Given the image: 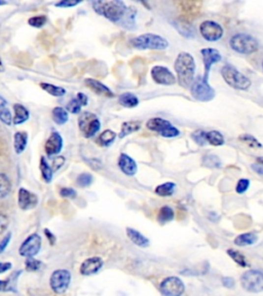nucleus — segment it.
I'll return each mask as SVG.
<instances>
[{
	"mask_svg": "<svg viewBox=\"0 0 263 296\" xmlns=\"http://www.w3.org/2000/svg\"><path fill=\"white\" fill-rule=\"evenodd\" d=\"M151 77L157 85L173 86L176 84V77L165 66H154L151 69Z\"/></svg>",
	"mask_w": 263,
	"mask_h": 296,
	"instance_id": "2eb2a0df",
	"label": "nucleus"
},
{
	"mask_svg": "<svg viewBox=\"0 0 263 296\" xmlns=\"http://www.w3.org/2000/svg\"><path fill=\"white\" fill-rule=\"evenodd\" d=\"M3 71H4V65L2 63L1 58H0V72H3Z\"/></svg>",
	"mask_w": 263,
	"mask_h": 296,
	"instance_id": "4d7b16f0",
	"label": "nucleus"
},
{
	"mask_svg": "<svg viewBox=\"0 0 263 296\" xmlns=\"http://www.w3.org/2000/svg\"><path fill=\"white\" fill-rule=\"evenodd\" d=\"M146 127L148 130L156 132L165 138H175L180 135V131L176 127H174L169 120L161 118H150L146 122Z\"/></svg>",
	"mask_w": 263,
	"mask_h": 296,
	"instance_id": "423d86ee",
	"label": "nucleus"
},
{
	"mask_svg": "<svg viewBox=\"0 0 263 296\" xmlns=\"http://www.w3.org/2000/svg\"><path fill=\"white\" fill-rule=\"evenodd\" d=\"M175 213L173 209L169 206H164L159 210L157 214V221L159 224H166L168 222H171L174 219Z\"/></svg>",
	"mask_w": 263,
	"mask_h": 296,
	"instance_id": "2f4dec72",
	"label": "nucleus"
},
{
	"mask_svg": "<svg viewBox=\"0 0 263 296\" xmlns=\"http://www.w3.org/2000/svg\"><path fill=\"white\" fill-rule=\"evenodd\" d=\"M28 145V134L26 132H17L14 135V148L17 154H22Z\"/></svg>",
	"mask_w": 263,
	"mask_h": 296,
	"instance_id": "5701e85b",
	"label": "nucleus"
},
{
	"mask_svg": "<svg viewBox=\"0 0 263 296\" xmlns=\"http://www.w3.org/2000/svg\"><path fill=\"white\" fill-rule=\"evenodd\" d=\"M204 165H205L207 167H211V168H220L221 167V161H220V158L217 155L209 154V155L205 156Z\"/></svg>",
	"mask_w": 263,
	"mask_h": 296,
	"instance_id": "79ce46f5",
	"label": "nucleus"
},
{
	"mask_svg": "<svg viewBox=\"0 0 263 296\" xmlns=\"http://www.w3.org/2000/svg\"><path fill=\"white\" fill-rule=\"evenodd\" d=\"M40 88L45 93H48L54 97H63L66 95V89L64 88L55 86L49 83H41Z\"/></svg>",
	"mask_w": 263,
	"mask_h": 296,
	"instance_id": "473e14b6",
	"label": "nucleus"
},
{
	"mask_svg": "<svg viewBox=\"0 0 263 296\" xmlns=\"http://www.w3.org/2000/svg\"><path fill=\"white\" fill-rule=\"evenodd\" d=\"M88 103V98L84 93H78L75 98L71 99L68 104L66 105V110L68 113H72V115H78L82 111L83 106H87Z\"/></svg>",
	"mask_w": 263,
	"mask_h": 296,
	"instance_id": "aec40b11",
	"label": "nucleus"
},
{
	"mask_svg": "<svg viewBox=\"0 0 263 296\" xmlns=\"http://www.w3.org/2000/svg\"><path fill=\"white\" fill-rule=\"evenodd\" d=\"M127 236L129 237L130 240L137 246H139L141 248H147L149 246L150 242L148 238L143 236L141 233H139L138 231H136L134 229H131V227H128L127 229Z\"/></svg>",
	"mask_w": 263,
	"mask_h": 296,
	"instance_id": "4be33fe9",
	"label": "nucleus"
},
{
	"mask_svg": "<svg viewBox=\"0 0 263 296\" xmlns=\"http://www.w3.org/2000/svg\"><path fill=\"white\" fill-rule=\"evenodd\" d=\"M118 167L121 170V172L128 176H134L137 173V170H138L137 163L130 155L125 153H121L119 155Z\"/></svg>",
	"mask_w": 263,
	"mask_h": 296,
	"instance_id": "6ab92c4d",
	"label": "nucleus"
},
{
	"mask_svg": "<svg viewBox=\"0 0 263 296\" xmlns=\"http://www.w3.org/2000/svg\"><path fill=\"white\" fill-rule=\"evenodd\" d=\"M71 283V274L69 270L61 268L56 269L50 278V285L56 294H64Z\"/></svg>",
	"mask_w": 263,
	"mask_h": 296,
	"instance_id": "6e6552de",
	"label": "nucleus"
},
{
	"mask_svg": "<svg viewBox=\"0 0 263 296\" xmlns=\"http://www.w3.org/2000/svg\"><path fill=\"white\" fill-rule=\"evenodd\" d=\"M25 267L27 271H36L41 267V261L35 259L34 257H29L26 259Z\"/></svg>",
	"mask_w": 263,
	"mask_h": 296,
	"instance_id": "37998d69",
	"label": "nucleus"
},
{
	"mask_svg": "<svg viewBox=\"0 0 263 296\" xmlns=\"http://www.w3.org/2000/svg\"><path fill=\"white\" fill-rule=\"evenodd\" d=\"M44 234H45V236L49 237V241L51 242V245H54L55 242H56V237L48 229L44 230Z\"/></svg>",
	"mask_w": 263,
	"mask_h": 296,
	"instance_id": "6e6d98bb",
	"label": "nucleus"
},
{
	"mask_svg": "<svg viewBox=\"0 0 263 296\" xmlns=\"http://www.w3.org/2000/svg\"><path fill=\"white\" fill-rule=\"evenodd\" d=\"M11 288H14L13 285H11L10 280L6 281H1L0 280V292H6V291H14Z\"/></svg>",
	"mask_w": 263,
	"mask_h": 296,
	"instance_id": "8fccbe9b",
	"label": "nucleus"
},
{
	"mask_svg": "<svg viewBox=\"0 0 263 296\" xmlns=\"http://www.w3.org/2000/svg\"><path fill=\"white\" fill-rule=\"evenodd\" d=\"M159 288L164 296H181L185 291L184 283L177 277L166 278Z\"/></svg>",
	"mask_w": 263,
	"mask_h": 296,
	"instance_id": "f8f14e48",
	"label": "nucleus"
},
{
	"mask_svg": "<svg viewBox=\"0 0 263 296\" xmlns=\"http://www.w3.org/2000/svg\"><path fill=\"white\" fill-rule=\"evenodd\" d=\"M10 238H11V233H8L1 241H0V254H1L4 250L6 249V247L8 246L9 242H10Z\"/></svg>",
	"mask_w": 263,
	"mask_h": 296,
	"instance_id": "3c124183",
	"label": "nucleus"
},
{
	"mask_svg": "<svg viewBox=\"0 0 263 296\" xmlns=\"http://www.w3.org/2000/svg\"><path fill=\"white\" fill-rule=\"evenodd\" d=\"M104 266V261L101 257L94 256L86 259L81 266L79 271L83 276H91L95 275Z\"/></svg>",
	"mask_w": 263,
	"mask_h": 296,
	"instance_id": "a211bd4d",
	"label": "nucleus"
},
{
	"mask_svg": "<svg viewBox=\"0 0 263 296\" xmlns=\"http://www.w3.org/2000/svg\"><path fill=\"white\" fill-rule=\"evenodd\" d=\"M201 54L203 56V61H204V66H205V72H204L203 79L205 82H208L212 65L215 63L220 62L222 57L218 51L215 49H212V48L203 49L201 51Z\"/></svg>",
	"mask_w": 263,
	"mask_h": 296,
	"instance_id": "4468645a",
	"label": "nucleus"
},
{
	"mask_svg": "<svg viewBox=\"0 0 263 296\" xmlns=\"http://www.w3.org/2000/svg\"><path fill=\"white\" fill-rule=\"evenodd\" d=\"M191 95L198 101L209 102L215 97V89L203 77H198L191 85Z\"/></svg>",
	"mask_w": 263,
	"mask_h": 296,
	"instance_id": "9d476101",
	"label": "nucleus"
},
{
	"mask_svg": "<svg viewBox=\"0 0 263 296\" xmlns=\"http://www.w3.org/2000/svg\"><path fill=\"white\" fill-rule=\"evenodd\" d=\"M230 45L234 52L243 55L253 54L259 48L258 41L246 33H237L234 35L230 40Z\"/></svg>",
	"mask_w": 263,
	"mask_h": 296,
	"instance_id": "39448f33",
	"label": "nucleus"
},
{
	"mask_svg": "<svg viewBox=\"0 0 263 296\" xmlns=\"http://www.w3.org/2000/svg\"><path fill=\"white\" fill-rule=\"evenodd\" d=\"M131 44L138 50H155L164 51L169 47V42L166 38L152 33H146L131 40Z\"/></svg>",
	"mask_w": 263,
	"mask_h": 296,
	"instance_id": "7ed1b4c3",
	"label": "nucleus"
},
{
	"mask_svg": "<svg viewBox=\"0 0 263 296\" xmlns=\"http://www.w3.org/2000/svg\"><path fill=\"white\" fill-rule=\"evenodd\" d=\"M257 162H258L260 165L263 166V157H258V158H257Z\"/></svg>",
	"mask_w": 263,
	"mask_h": 296,
	"instance_id": "13d9d810",
	"label": "nucleus"
},
{
	"mask_svg": "<svg viewBox=\"0 0 263 296\" xmlns=\"http://www.w3.org/2000/svg\"><path fill=\"white\" fill-rule=\"evenodd\" d=\"M119 104L125 108H135L139 105V99L132 93H123L118 98Z\"/></svg>",
	"mask_w": 263,
	"mask_h": 296,
	"instance_id": "c756f323",
	"label": "nucleus"
},
{
	"mask_svg": "<svg viewBox=\"0 0 263 296\" xmlns=\"http://www.w3.org/2000/svg\"><path fill=\"white\" fill-rule=\"evenodd\" d=\"M238 139L242 142L246 143L249 147L254 148V149H258V148H262V144L255 138L253 136H251L249 134H243L238 137Z\"/></svg>",
	"mask_w": 263,
	"mask_h": 296,
	"instance_id": "4c0bfd02",
	"label": "nucleus"
},
{
	"mask_svg": "<svg viewBox=\"0 0 263 296\" xmlns=\"http://www.w3.org/2000/svg\"><path fill=\"white\" fill-rule=\"evenodd\" d=\"M93 181H94L93 175L89 173H82L76 178V184L79 187H88L93 183Z\"/></svg>",
	"mask_w": 263,
	"mask_h": 296,
	"instance_id": "58836bf2",
	"label": "nucleus"
},
{
	"mask_svg": "<svg viewBox=\"0 0 263 296\" xmlns=\"http://www.w3.org/2000/svg\"><path fill=\"white\" fill-rule=\"evenodd\" d=\"M11 191L10 179L3 173H0V200L5 199Z\"/></svg>",
	"mask_w": 263,
	"mask_h": 296,
	"instance_id": "f704fd0d",
	"label": "nucleus"
},
{
	"mask_svg": "<svg viewBox=\"0 0 263 296\" xmlns=\"http://www.w3.org/2000/svg\"><path fill=\"white\" fill-rule=\"evenodd\" d=\"M227 254L230 255L231 258H233L239 266L246 267L248 266L245 256L243 254L239 253L238 251H236V250H234V249H228L227 250Z\"/></svg>",
	"mask_w": 263,
	"mask_h": 296,
	"instance_id": "ea45409f",
	"label": "nucleus"
},
{
	"mask_svg": "<svg viewBox=\"0 0 263 296\" xmlns=\"http://www.w3.org/2000/svg\"><path fill=\"white\" fill-rule=\"evenodd\" d=\"M202 36L208 41H217L223 36V28L218 23L213 21H205L200 26Z\"/></svg>",
	"mask_w": 263,
	"mask_h": 296,
	"instance_id": "ddd939ff",
	"label": "nucleus"
},
{
	"mask_svg": "<svg viewBox=\"0 0 263 296\" xmlns=\"http://www.w3.org/2000/svg\"><path fill=\"white\" fill-rule=\"evenodd\" d=\"M85 83H86V86L88 88H89L91 90H93L94 93H96L100 96L106 97V98H113L114 97L113 92L108 87H106L105 85H103L99 81H96V79H94V78H87L85 81Z\"/></svg>",
	"mask_w": 263,
	"mask_h": 296,
	"instance_id": "412c9836",
	"label": "nucleus"
},
{
	"mask_svg": "<svg viewBox=\"0 0 263 296\" xmlns=\"http://www.w3.org/2000/svg\"><path fill=\"white\" fill-rule=\"evenodd\" d=\"M242 287L251 293L263 291V271L251 269L246 271L241 278Z\"/></svg>",
	"mask_w": 263,
	"mask_h": 296,
	"instance_id": "1a4fd4ad",
	"label": "nucleus"
},
{
	"mask_svg": "<svg viewBox=\"0 0 263 296\" xmlns=\"http://www.w3.org/2000/svg\"><path fill=\"white\" fill-rule=\"evenodd\" d=\"M174 67L180 86L183 88L190 87L196 73V61L193 57L189 53H180L177 56Z\"/></svg>",
	"mask_w": 263,
	"mask_h": 296,
	"instance_id": "f257e3e1",
	"label": "nucleus"
},
{
	"mask_svg": "<svg viewBox=\"0 0 263 296\" xmlns=\"http://www.w3.org/2000/svg\"><path fill=\"white\" fill-rule=\"evenodd\" d=\"M249 186H250V181L248 179H245V178L239 179L236 184V187H235V191L237 193H244L247 191Z\"/></svg>",
	"mask_w": 263,
	"mask_h": 296,
	"instance_id": "a18cd8bd",
	"label": "nucleus"
},
{
	"mask_svg": "<svg viewBox=\"0 0 263 296\" xmlns=\"http://www.w3.org/2000/svg\"><path fill=\"white\" fill-rule=\"evenodd\" d=\"M175 187H176V184L173 183V182H166V183H164L162 185H158L155 188V192L157 196L170 197L174 193Z\"/></svg>",
	"mask_w": 263,
	"mask_h": 296,
	"instance_id": "e433bc0d",
	"label": "nucleus"
},
{
	"mask_svg": "<svg viewBox=\"0 0 263 296\" xmlns=\"http://www.w3.org/2000/svg\"><path fill=\"white\" fill-rule=\"evenodd\" d=\"M262 67H263V62H262Z\"/></svg>",
	"mask_w": 263,
	"mask_h": 296,
	"instance_id": "052dcab7",
	"label": "nucleus"
},
{
	"mask_svg": "<svg viewBox=\"0 0 263 296\" xmlns=\"http://www.w3.org/2000/svg\"><path fill=\"white\" fill-rule=\"evenodd\" d=\"M141 126H142L141 121H134V120L133 121H125V122L122 123L118 137L120 139H122V138L125 137V136H128L132 133L139 131Z\"/></svg>",
	"mask_w": 263,
	"mask_h": 296,
	"instance_id": "c85d7f7f",
	"label": "nucleus"
},
{
	"mask_svg": "<svg viewBox=\"0 0 263 296\" xmlns=\"http://www.w3.org/2000/svg\"><path fill=\"white\" fill-rule=\"evenodd\" d=\"M52 118L57 124L63 126L69 119V113L63 107H55L52 110Z\"/></svg>",
	"mask_w": 263,
	"mask_h": 296,
	"instance_id": "cd10ccee",
	"label": "nucleus"
},
{
	"mask_svg": "<svg viewBox=\"0 0 263 296\" xmlns=\"http://www.w3.org/2000/svg\"><path fill=\"white\" fill-rule=\"evenodd\" d=\"M0 120L6 126H10L13 123V116L8 108V103L2 96H0Z\"/></svg>",
	"mask_w": 263,
	"mask_h": 296,
	"instance_id": "a878e982",
	"label": "nucleus"
},
{
	"mask_svg": "<svg viewBox=\"0 0 263 296\" xmlns=\"http://www.w3.org/2000/svg\"><path fill=\"white\" fill-rule=\"evenodd\" d=\"M200 2H180V8L183 13V18L184 20H188L189 18H196L200 10Z\"/></svg>",
	"mask_w": 263,
	"mask_h": 296,
	"instance_id": "393cba45",
	"label": "nucleus"
},
{
	"mask_svg": "<svg viewBox=\"0 0 263 296\" xmlns=\"http://www.w3.org/2000/svg\"><path fill=\"white\" fill-rule=\"evenodd\" d=\"M10 268H11L10 263H0V274H3V272L9 270Z\"/></svg>",
	"mask_w": 263,
	"mask_h": 296,
	"instance_id": "864d4df0",
	"label": "nucleus"
},
{
	"mask_svg": "<svg viewBox=\"0 0 263 296\" xmlns=\"http://www.w3.org/2000/svg\"><path fill=\"white\" fill-rule=\"evenodd\" d=\"M76 195V191L70 187H63L60 190V196L64 199H75Z\"/></svg>",
	"mask_w": 263,
	"mask_h": 296,
	"instance_id": "49530a36",
	"label": "nucleus"
},
{
	"mask_svg": "<svg viewBox=\"0 0 263 296\" xmlns=\"http://www.w3.org/2000/svg\"><path fill=\"white\" fill-rule=\"evenodd\" d=\"M47 22H48V18L45 16H35L28 20V24L34 28H41L47 24Z\"/></svg>",
	"mask_w": 263,
	"mask_h": 296,
	"instance_id": "a19ab883",
	"label": "nucleus"
},
{
	"mask_svg": "<svg viewBox=\"0 0 263 296\" xmlns=\"http://www.w3.org/2000/svg\"><path fill=\"white\" fill-rule=\"evenodd\" d=\"M81 3V1H70V0H63V1H60V2H57L55 3V5L57 7H62V8H70V7H73L77 4Z\"/></svg>",
	"mask_w": 263,
	"mask_h": 296,
	"instance_id": "de8ad7c7",
	"label": "nucleus"
},
{
	"mask_svg": "<svg viewBox=\"0 0 263 296\" xmlns=\"http://www.w3.org/2000/svg\"><path fill=\"white\" fill-rule=\"evenodd\" d=\"M40 172H41V176L42 179L44 180V182H47V183H50L53 180L54 177V170L52 168V166H50V164L48 163L47 159H45L44 156H41L40 158Z\"/></svg>",
	"mask_w": 263,
	"mask_h": 296,
	"instance_id": "7c9ffc66",
	"label": "nucleus"
},
{
	"mask_svg": "<svg viewBox=\"0 0 263 296\" xmlns=\"http://www.w3.org/2000/svg\"><path fill=\"white\" fill-rule=\"evenodd\" d=\"M9 219L6 215L0 213V234H2L8 226Z\"/></svg>",
	"mask_w": 263,
	"mask_h": 296,
	"instance_id": "09e8293b",
	"label": "nucleus"
},
{
	"mask_svg": "<svg viewBox=\"0 0 263 296\" xmlns=\"http://www.w3.org/2000/svg\"><path fill=\"white\" fill-rule=\"evenodd\" d=\"M116 132H113L112 130H106L100 134L98 142L103 147H109L114 142V140H116Z\"/></svg>",
	"mask_w": 263,
	"mask_h": 296,
	"instance_id": "c9c22d12",
	"label": "nucleus"
},
{
	"mask_svg": "<svg viewBox=\"0 0 263 296\" xmlns=\"http://www.w3.org/2000/svg\"><path fill=\"white\" fill-rule=\"evenodd\" d=\"M258 241V237L254 233H246L237 236L234 238V244L238 247H246L253 245Z\"/></svg>",
	"mask_w": 263,
	"mask_h": 296,
	"instance_id": "bb28decb",
	"label": "nucleus"
},
{
	"mask_svg": "<svg viewBox=\"0 0 263 296\" xmlns=\"http://www.w3.org/2000/svg\"><path fill=\"white\" fill-rule=\"evenodd\" d=\"M42 240L38 234L30 235L26 240L23 242L19 248V254L22 257H34L37 255L41 249Z\"/></svg>",
	"mask_w": 263,
	"mask_h": 296,
	"instance_id": "9b49d317",
	"label": "nucleus"
},
{
	"mask_svg": "<svg viewBox=\"0 0 263 296\" xmlns=\"http://www.w3.org/2000/svg\"><path fill=\"white\" fill-rule=\"evenodd\" d=\"M221 75L224 82L233 89L246 90L251 87L250 79L230 64L222 67Z\"/></svg>",
	"mask_w": 263,
	"mask_h": 296,
	"instance_id": "20e7f679",
	"label": "nucleus"
},
{
	"mask_svg": "<svg viewBox=\"0 0 263 296\" xmlns=\"http://www.w3.org/2000/svg\"><path fill=\"white\" fill-rule=\"evenodd\" d=\"M14 111H15V117L13 118V123H15L16 126L24 123L30 118L29 110L22 104H15Z\"/></svg>",
	"mask_w": 263,
	"mask_h": 296,
	"instance_id": "b1692460",
	"label": "nucleus"
},
{
	"mask_svg": "<svg viewBox=\"0 0 263 296\" xmlns=\"http://www.w3.org/2000/svg\"><path fill=\"white\" fill-rule=\"evenodd\" d=\"M78 127L86 138H91L99 132L101 122L94 113L86 111L78 118Z\"/></svg>",
	"mask_w": 263,
	"mask_h": 296,
	"instance_id": "0eeeda50",
	"label": "nucleus"
},
{
	"mask_svg": "<svg viewBox=\"0 0 263 296\" xmlns=\"http://www.w3.org/2000/svg\"><path fill=\"white\" fill-rule=\"evenodd\" d=\"M63 148L62 136L56 131H53L44 144V151L49 156L58 155Z\"/></svg>",
	"mask_w": 263,
	"mask_h": 296,
	"instance_id": "f3484780",
	"label": "nucleus"
},
{
	"mask_svg": "<svg viewBox=\"0 0 263 296\" xmlns=\"http://www.w3.org/2000/svg\"><path fill=\"white\" fill-rule=\"evenodd\" d=\"M222 284L224 287L232 289L234 286V279H232L230 277H224V278H222Z\"/></svg>",
	"mask_w": 263,
	"mask_h": 296,
	"instance_id": "603ef678",
	"label": "nucleus"
},
{
	"mask_svg": "<svg viewBox=\"0 0 263 296\" xmlns=\"http://www.w3.org/2000/svg\"><path fill=\"white\" fill-rule=\"evenodd\" d=\"M37 204H38V198L35 193L29 191L24 187L19 189L18 205L20 209L24 211L31 210L35 208L37 206Z\"/></svg>",
	"mask_w": 263,
	"mask_h": 296,
	"instance_id": "dca6fc26",
	"label": "nucleus"
},
{
	"mask_svg": "<svg viewBox=\"0 0 263 296\" xmlns=\"http://www.w3.org/2000/svg\"><path fill=\"white\" fill-rule=\"evenodd\" d=\"M94 10L100 16H103L113 23L121 22L128 14V7L120 0H111V1H93L91 2Z\"/></svg>",
	"mask_w": 263,
	"mask_h": 296,
	"instance_id": "f03ea898",
	"label": "nucleus"
},
{
	"mask_svg": "<svg viewBox=\"0 0 263 296\" xmlns=\"http://www.w3.org/2000/svg\"><path fill=\"white\" fill-rule=\"evenodd\" d=\"M191 138L200 146H205V144H208L207 140H205V131L198 130L196 132H193L191 134Z\"/></svg>",
	"mask_w": 263,
	"mask_h": 296,
	"instance_id": "c03bdc74",
	"label": "nucleus"
},
{
	"mask_svg": "<svg viewBox=\"0 0 263 296\" xmlns=\"http://www.w3.org/2000/svg\"><path fill=\"white\" fill-rule=\"evenodd\" d=\"M3 4H6V2H4V1H0V5H3Z\"/></svg>",
	"mask_w": 263,
	"mask_h": 296,
	"instance_id": "bf43d9fd",
	"label": "nucleus"
},
{
	"mask_svg": "<svg viewBox=\"0 0 263 296\" xmlns=\"http://www.w3.org/2000/svg\"><path fill=\"white\" fill-rule=\"evenodd\" d=\"M252 170L255 171V172L261 176H263V166L260 164H253L252 165Z\"/></svg>",
	"mask_w": 263,
	"mask_h": 296,
	"instance_id": "5fc2aeb1",
	"label": "nucleus"
},
{
	"mask_svg": "<svg viewBox=\"0 0 263 296\" xmlns=\"http://www.w3.org/2000/svg\"><path fill=\"white\" fill-rule=\"evenodd\" d=\"M205 140H207L208 144L213 146H221L225 142L223 135L218 131L205 132Z\"/></svg>",
	"mask_w": 263,
	"mask_h": 296,
	"instance_id": "72a5a7b5",
	"label": "nucleus"
}]
</instances>
